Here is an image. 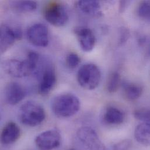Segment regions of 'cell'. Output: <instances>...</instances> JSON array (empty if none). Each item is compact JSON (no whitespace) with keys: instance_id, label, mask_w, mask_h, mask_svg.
I'll use <instances>...</instances> for the list:
<instances>
[{"instance_id":"12","label":"cell","mask_w":150,"mask_h":150,"mask_svg":"<svg viewBox=\"0 0 150 150\" xmlns=\"http://www.w3.org/2000/svg\"><path fill=\"white\" fill-rule=\"evenodd\" d=\"M25 95L26 92L24 88L18 82H9L5 87V97L9 105H17L24 99Z\"/></svg>"},{"instance_id":"19","label":"cell","mask_w":150,"mask_h":150,"mask_svg":"<svg viewBox=\"0 0 150 150\" xmlns=\"http://www.w3.org/2000/svg\"><path fill=\"white\" fill-rule=\"evenodd\" d=\"M122 84L121 76L117 72H113L109 75L107 83V90L109 93H115Z\"/></svg>"},{"instance_id":"3","label":"cell","mask_w":150,"mask_h":150,"mask_svg":"<svg viewBox=\"0 0 150 150\" xmlns=\"http://www.w3.org/2000/svg\"><path fill=\"white\" fill-rule=\"evenodd\" d=\"M76 78L79 85L82 88L86 90H93L100 83L101 73L95 64H86L79 69Z\"/></svg>"},{"instance_id":"27","label":"cell","mask_w":150,"mask_h":150,"mask_svg":"<svg viewBox=\"0 0 150 150\" xmlns=\"http://www.w3.org/2000/svg\"><path fill=\"white\" fill-rule=\"evenodd\" d=\"M68 150H76L75 149H69Z\"/></svg>"},{"instance_id":"11","label":"cell","mask_w":150,"mask_h":150,"mask_svg":"<svg viewBox=\"0 0 150 150\" xmlns=\"http://www.w3.org/2000/svg\"><path fill=\"white\" fill-rule=\"evenodd\" d=\"M3 68L8 74L15 78H22L32 74L26 60L9 59L5 61Z\"/></svg>"},{"instance_id":"9","label":"cell","mask_w":150,"mask_h":150,"mask_svg":"<svg viewBox=\"0 0 150 150\" xmlns=\"http://www.w3.org/2000/svg\"><path fill=\"white\" fill-rule=\"evenodd\" d=\"M57 81L56 71L51 64H46L42 71L39 92L42 95L50 92L54 88Z\"/></svg>"},{"instance_id":"26","label":"cell","mask_w":150,"mask_h":150,"mask_svg":"<svg viewBox=\"0 0 150 150\" xmlns=\"http://www.w3.org/2000/svg\"><path fill=\"white\" fill-rule=\"evenodd\" d=\"M127 4H128V1H121L120 2L119 11L120 12H123L124 11H125V9L127 7Z\"/></svg>"},{"instance_id":"17","label":"cell","mask_w":150,"mask_h":150,"mask_svg":"<svg viewBox=\"0 0 150 150\" xmlns=\"http://www.w3.org/2000/svg\"><path fill=\"white\" fill-rule=\"evenodd\" d=\"M134 137L139 143L150 146V123L144 122L139 125L134 130Z\"/></svg>"},{"instance_id":"14","label":"cell","mask_w":150,"mask_h":150,"mask_svg":"<svg viewBox=\"0 0 150 150\" xmlns=\"http://www.w3.org/2000/svg\"><path fill=\"white\" fill-rule=\"evenodd\" d=\"M21 130L19 126L13 122H8L3 128L1 134V143L8 145L15 143L20 137Z\"/></svg>"},{"instance_id":"21","label":"cell","mask_w":150,"mask_h":150,"mask_svg":"<svg viewBox=\"0 0 150 150\" xmlns=\"http://www.w3.org/2000/svg\"><path fill=\"white\" fill-rule=\"evenodd\" d=\"M134 117L140 121L149 123L150 122V109H139L135 110L133 113Z\"/></svg>"},{"instance_id":"16","label":"cell","mask_w":150,"mask_h":150,"mask_svg":"<svg viewBox=\"0 0 150 150\" xmlns=\"http://www.w3.org/2000/svg\"><path fill=\"white\" fill-rule=\"evenodd\" d=\"M124 95L127 100L134 101L138 99L142 95L143 88L138 84L129 82H122Z\"/></svg>"},{"instance_id":"22","label":"cell","mask_w":150,"mask_h":150,"mask_svg":"<svg viewBox=\"0 0 150 150\" xmlns=\"http://www.w3.org/2000/svg\"><path fill=\"white\" fill-rule=\"evenodd\" d=\"M81 62L79 56L75 53H69L66 59V64L67 67L71 69L76 68Z\"/></svg>"},{"instance_id":"8","label":"cell","mask_w":150,"mask_h":150,"mask_svg":"<svg viewBox=\"0 0 150 150\" xmlns=\"http://www.w3.org/2000/svg\"><path fill=\"white\" fill-rule=\"evenodd\" d=\"M22 32L18 28H11L6 25H2L0 28V50L3 54L10 49L16 40L21 39Z\"/></svg>"},{"instance_id":"23","label":"cell","mask_w":150,"mask_h":150,"mask_svg":"<svg viewBox=\"0 0 150 150\" xmlns=\"http://www.w3.org/2000/svg\"><path fill=\"white\" fill-rule=\"evenodd\" d=\"M132 142L130 140H122L113 146V150H130L132 147Z\"/></svg>"},{"instance_id":"5","label":"cell","mask_w":150,"mask_h":150,"mask_svg":"<svg viewBox=\"0 0 150 150\" xmlns=\"http://www.w3.org/2000/svg\"><path fill=\"white\" fill-rule=\"evenodd\" d=\"M76 137L85 150H107L96 132L90 127L79 128Z\"/></svg>"},{"instance_id":"6","label":"cell","mask_w":150,"mask_h":150,"mask_svg":"<svg viewBox=\"0 0 150 150\" xmlns=\"http://www.w3.org/2000/svg\"><path fill=\"white\" fill-rule=\"evenodd\" d=\"M26 37L30 43L36 47H46L49 43L48 29L42 23L30 26L26 32Z\"/></svg>"},{"instance_id":"2","label":"cell","mask_w":150,"mask_h":150,"mask_svg":"<svg viewBox=\"0 0 150 150\" xmlns=\"http://www.w3.org/2000/svg\"><path fill=\"white\" fill-rule=\"evenodd\" d=\"M18 118L23 125L34 127L43 122L46 118V113L43 108L39 103L29 100L20 107Z\"/></svg>"},{"instance_id":"1","label":"cell","mask_w":150,"mask_h":150,"mask_svg":"<svg viewBox=\"0 0 150 150\" xmlns=\"http://www.w3.org/2000/svg\"><path fill=\"white\" fill-rule=\"evenodd\" d=\"M79 98L72 93H63L56 96L52 102V109L54 114L62 118L73 116L80 109Z\"/></svg>"},{"instance_id":"4","label":"cell","mask_w":150,"mask_h":150,"mask_svg":"<svg viewBox=\"0 0 150 150\" xmlns=\"http://www.w3.org/2000/svg\"><path fill=\"white\" fill-rule=\"evenodd\" d=\"M43 13L46 20L56 27L66 25L69 19V12L66 8L57 1L49 2L46 6Z\"/></svg>"},{"instance_id":"15","label":"cell","mask_w":150,"mask_h":150,"mask_svg":"<svg viewBox=\"0 0 150 150\" xmlns=\"http://www.w3.org/2000/svg\"><path fill=\"white\" fill-rule=\"evenodd\" d=\"M125 119V115L120 109L113 107H108L104 112L102 119L105 123L109 125H119L122 124Z\"/></svg>"},{"instance_id":"18","label":"cell","mask_w":150,"mask_h":150,"mask_svg":"<svg viewBox=\"0 0 150 150\" xmlns=\"http://www.w3.org/2000/svg\"><path fill=\"white\" fill-rule=\"evenodd\" d=\"M12 8L19 12H29L35 11L38 6L35 1H16L11 3Z\"/></svg>"},{"instance_id":"25","label":"cell","mask_w":150,"mask_h":150,"mask_svg":"<svg viewBox=\"0 0 150 150\" xmlns=\"http://www.w3.org/2000/svg\"><path fill=\"white\" fill-rule=\"evenodd\" d=\"M130 33L129 30L126 28H122L120 29V38H119V43L120 44H123L126 42L129 38Z\"/></svg>"},{"instance_id":"10","label":"cell","mask_w":150,"mask_h":150,"mask_svg":"<svg viewBox=\"0 0 150 150\" xmlns=\"http://www.w3.org/2000/svg\"><path fill=\"white\" fill-rule=\"evenodd\" d=\"M74 33L81 49L84 52H90L93 49L96 39L91 29L84 26H78L74 29Z\"/></svg>"},{"instance_id":"13","label":"cell","mask_w":150,"mask_h":150,"mask_svg":"<svg viewBox=\"0 0 150 150\" xmlns=\"http://www.w3.org/2000/svg\"><path fill=\"white\" fill-rule=\"evenodd\" d=\"M76 5L77 9L86 16L92 18H100L103 15L100 3L98 1H78Z\"/></svg>"},{"instance_id":"7","label":"cell","mask_w":150,"mask_h":150,"mask_svg":"<svg viewBox=\"0 0 150 150\" xmlns=\"http://www.w3.org/2000/svg\"><path fill=\"white\" fill-rule=\"evenodd\" d=\"M61 135L55 129L49 130L39 134L35 139V144L40 150H53L61 143Z\"/></svg>"},{"instance_id":"24","label":"cell","mask_w":150,"mask_h":150,"mask_svg":"<svg viewBox=\"0 0 150 150\" xmlns=\"http://www.w3.org/2000/svg\"><path fill=\"white\" fill-rule=\"evenodd\" d=\"M138 43L141 47H146L147 54L150 57V37L142 36L138 39Z\"/></svg>"},{"instance_id":"20","label":"cell","mask_w":150,"mask_h":150,"mask_svg":"<svg viewBox=\"0 0 150 150\" xmlns=\"http://www.w3.org/2000/svg\"><path fill=\"white\" fill-rule=\"evenodd\" d=\"M137 15L142 19L150 22V1H143L140 3Z\"/></svg>"}]
</instances>
